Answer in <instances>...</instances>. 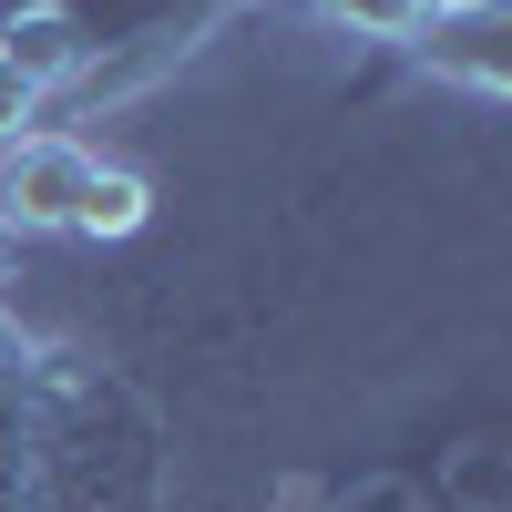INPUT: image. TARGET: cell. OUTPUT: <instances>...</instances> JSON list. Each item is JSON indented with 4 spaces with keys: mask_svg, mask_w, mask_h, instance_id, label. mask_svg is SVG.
<instances>
[{
    "mask_svg": "<svg viewBox=\"0 0 512 512\" xmlns=\"http://www.w3.org/2000/svg\"><path fill=\"white\" fill-rule=\"evenodd\" d=\"M82 175H93V144L82 134H11L0 144V226L62 236L72 205H82Z\"/></svg>",
    "mask_w": 512,
    "mask_h": 512,
    "instance_id": "obj_1",
    "label": "cell"
},
{
    "mask_svg": "<svg viewBox=\"0 0 512 512\" xmlns=\"http://www.w3.org/2000/svg\"><path fill=\"white\" fill-rule=\"evenodd\" d=\"M410 52L431 62L441 82L482 93V103L512 93V11H431V21L410 31Z\"/></svg>",
    "mask_w": 512,
    "mask_h": 512,
    "instance_id": "obj_2",
    "label": "cell"
},
{
    "mask_svg": "<svg viewBox=\"0 0 512 512\" xmlns=\"http://www.w3.org/2000/svg\"><path fill=\"white\" fill-rule=\"evenodd\" d=\"M0 62H11L31 93H62V82L93 62V31H82V11H72V0H31V11H11V21H0Z\"/></svg>",
    "mask_w": 512,
    "mask_h": 512,
    "instance_id": "obj_3",
    "label": "cell"
},
{
    "mask_svg": "<svg viewBox=\"0 0 512 512\" xmlns=\"http://www.w3.org/2000/svg\"><path fill=\"white\" fill-rule=\"evenodd\" d=\"M144 216H154V185L134 175V164H103V154H93L82 205H72V236H134Z\"/></svg>",
    "mask_w": 512,
    "mask_h": 512,
    "instance_id": "obj_4",
    "label": "cell"
},
{
    "mask_svg": "<svg viewBox=\"0 0 512 512\" xmlns=\"http://www.w3.org/2000/svg\"><path fill=\"white\" fill-rule=\"evenodd\" d=\"M308 11L338 21V31H359V41H410L431 21V0H308Z\"/></svg>",
    "mask_w": 512,
    "mask_h": 512,
    "instance_id": "obj_5",
    "label": "cell"
},
{
    "mask_svg": "<svg viewBox=\"0 0 512 512\" xmlns=\"http://www.w3.org/2000/svg\"><path fill=\"white\" fill-rule=\"evenodd\" d=\"M31 113H41V93H31L11 62H0V144H11V134H31Z\"/></svg>",
    "mask_w": 512,
    "mask_h": 512,
    "instance_id": "obj_6",
    "label": "cell"
},
{
    "mask_svg": "<svg viewBox=\"0 0 512 512\" xmlns=\"http://www.w3.org/2000/svg\"><path fill=\"white\" fill-rule=\"evenodd\" d=\"M0 369H21V328L11 318H0Z\"/></svg>",
    "mask_w": 512,
    "mask_h": 512,
    "instance_id": "obj_7",
    "label": "cell"
}]
</instances>
